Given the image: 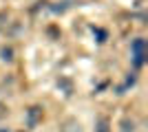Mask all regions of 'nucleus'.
Instances as JSON below:
<instances>
[{
  "label": "nucleus",
  "mask_w": 148,
  "mask_h": 132,
  "mask_svg": "<svg viewBox=\"0 0 148 132\" xmlns=\"http://www.w3.org/2000/svg\"><path fill=\"white\" fill-rule=\"evenodd\" d=\"M27 114H29V117H27V119H29V126L33 128V126L40 123V119H42V108H40V106H31Z\"/></svg>",
  "instance_id": "1"
},
{
  "label": "nucleus",
  "mask_w": 148,
  "mask_h": 132,
  "mask_svg": "<svg viewBox=\"0 0 148 132\" xmlns=\"http://www.w3.org/2000/svg\"><path fill=\"white\" fill-rule=\"evenodd\" d=\"M60 130L62 132H82V126H80V121H77V119L69 117V119H64V123H62Z\"/></svg>",
  "instance_id": "2"
},
{
  "label": "nucleus",
  "mask_w": 148,
  "mask_h": 132,
  "mask_svg": "<svg viewBox=\"0 0 148 132\" xmlns=\"http://www.w3.org/2000/svg\"><path fill=\"white\" fill-rule=\"evenodd\" d=\"M119 130H122V132H135V121L128 119V117H126V119H122V123H119Z\"/></svg>",
  "instance_id": "3"
},
{
  "label": "nucleus",
  "mask_w": 148,
  "mask_h": 132,
  "mask_svg": "<svg viewBox=\"0 0 148 132\" xmlns=\"http://www.w3.org/2000/svg\"><path fill=\"white\" fill-rule=\"evenodd\" d=\"M108 128H111L108 119H106V117H102V119L97 121V132H108Z\"/></svg>",
  "instance_id": "4"
},
{
  "label": "nucleus",
  "mask_w": 148,
  "mask_h": 132,
  "mask_svg": "<svg viewBox=\"0 0 148 132\" xmlns=\"http://www.w3.org/2000/svg\"><path fill=\"white\" fill-rule=\"evenodd\" d=\"M2 60H5V62H11L13 60V51L11 49H2Z\"/></svg>",
  "instance_id": "5"
},
{
  "label": "nucleus",
  "mask_w": 148,
  "mask_h": 132,
  "mask_svg": "<svg viewBox=\"0 0 148 132\" xmlns=\"http://www.w3.org/2000/svg\"><path fill=\"white\" fill-rule=\"evenodd\" d=\"M7 112H9V108H7V104H2V101H0V121H2V119L7 117Z\"/></svg>",
  "instance_id": "6"
}]
</instances>
